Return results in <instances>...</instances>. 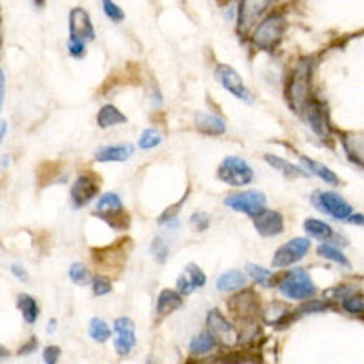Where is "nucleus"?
I'll list each match as a JSON object with an SVG mask.
<instances>
[{
	"instance_id": "obj_52",
	"label": "nucleus",
	"mask_w": 364,
	"mask_h": 364,
	"mask_svg": "<svg viewBox=\"0 0 364 364\" xmlns=\"http://www.w3.org/2000/svg\"><path fill=\"white\" fill-rule=\"evenodd\" d=\"M0 166H2V168L10 166V157H8V155L2 157V161H0Z\"/></svg>"
},
{
	"instance_id": "obj_6",
	"label": "nucleus",
	"mask_w": 364,
	"mask_h": 364,
	"mask_svg": "<svg viewBox=\"0 0 364 364\" xmlns=\"http://www.w3.org/2000/svg\"><path fill=\"white\" fill-rule=\"evenodd\" d=\"M215 78L218 80V84L223 86L226 91L234 95L235 99H240L251 104L253 102V95L248 89V86L244 84L242 77H240L239 73L235 71L231 66L228 64H218L217 68H215Z\"/></svg>"
},
{
	"instance_id": "obj_9",
	"label": "nucleus",
	"mask_w": 364,
	"mask_h": 364,
	"mask_svg": "<svg viewBox=\"0 0 364 364\" xmlns=\"http://www.w3.org/2000/svg\"><path fill=\"white\" fill-rule=\"evenodd\" d=\"M224 204L228 208L234 209V212L255 217L260 209H264L266 195L262 192H257V190L234 193V195H228V197L224 198Z\"/></svg>"
},
{
	"instance_id": "obj_15",
	"label": "nucleus",
	"mask_w": 364,
	"mask_h": 364,
	"mask_svg": "<svg viewBox=\"0 0 364 364\" xmlns=\"http://www.w3.org/2000/svg\"><path fill=\"white\" fill-rule=\"evenodd\" d=\"M69 36L82 42L95 41L93 22L89 19L88 11L82 8H73L69 11Z\"/></svg>"
},
{
	"instance_id": "obj_29",
	"label": "nucleus",
	"mask_w": 364,
	"mask_h": 364,
	"mask_svg": "<svg viewBox=\"0 0 364 364\" xmlns=\"http://www.w3.org/2000/svg\"><path fill=\"white\" fill-rule=\"evenodd\" d=\"M215 346H217V343H215V339L209 335V332H203L198 333L197 337L192 339V343H190V352H192V355L201 357V355L212 354L215 350Z\"/></svg>"
},
{
	"instance_id": "obj_38",
	"label": "nucleus",
	"mask_w": 364,
	"mask_h": 364,
	"mask_svg": "<svg viewBox=\"0 0 364 364\" xmlns=\"http://www.w3.org/2000/svg\"><path fill=\"white\" fill-rule=\"evenodd\" d=\"M102 10H104L106 16H108L109 21H113V22H122L126 19L124 15V11L120 10L119 5L115 4L113 0H102Z\"/></svg>"
},
{
	"instance_id": "obj_12",
	"label": "nucleus",
	"mask_w": 364,
	"mask_h": 364,
	"mask_svg": "<svg viewBox=\"0 0 364 364\" xmlns=\"http://www.w3.org/2000/svg\"><path fill=\"white\" fill-rule=\"evenodd\" d=\"M99 179L93 173H82L71 186V203L75 208H84L97 197L99 193Z\"/></svg>"
},
{
	"instance_id": "obj_18",
	"label": "nucleus",
	"mask_w": 364,
	"mask_h": 364,
	"mask_svg": "<svg viewBox=\"0 0 364 364\" xmlns=\"http://www.w3.org/2000/svg\"><path fill=\"white\" fill-rule=\"evenodd\" d=\"M133 155L131 144H111L102 146L95 153V161L99 162H126Z\"/></svg>"
},
{
	"instance_id": "obj_48",
	"label": "nucleus",
	"mask_w": 364,
	"mask_h": 364,
	"mask_svg": "<svg viewBox=\"0 0 364 364\" xmlns=\"http://www.w3.org/2000/svg\"><path fill=\"white\" fill-rule=\"evenodd\" d=\"M5 135H8V120H0V146L4 144Z\"/></svg>"
},
{
	"instance_id": "obj_39",
	"label": "nucleus",
	"mask_w": 364,
	"mask_h": 364,
	"mask_svg": "<svg viewBox=\"0 0 364 364\" xmlns=\"http://www.w3.org/2000/svg\"><path fill=\"white\" fill-rule=\"evenodd\" d=\"M326 308H330V304L328 302H323V301H313V299H308V301H304V304H302L299 310H297V315H308V313H317V312H323V310H326Z\"/></svg>"
},
{
	"instance_id": "obj_1",
	"label": "nucleus",
	"mask_w": 364,
	"mask_h": 364,
	"mask_svg": "<svg viewBox=\"0 0 364 364\" xmlns=\"http://www.w3.org/2000/svg\"><path fill=\"white\" fill-rule=\"evenodd\" d=\"M312 73H313V58H302L297 64L295 69L291 71L286 82V100L295 113H302V109L312 97Z\"/></svg>"
},
{
	"instance_id": "obj_41",
	"label": "nucleus",
	"mask_w": 364,
	"mask_h": 364,
	"mask_svg": "<svg viewBox=\"0 0 364 364\" xmlns=\"http://www.w3.org/2000/svg\"><path fill=\"white\" fill-rule=\"evenodd\" d=\"M343 308L346 310V312L350 313H363V308H364V301L363 297L361 295H350L346 297L343 301Z\"/></svg>"
},
{
	"instance_id": "obj_23",
	"label": "nucleus",
	"mask_w": 364,
	"mask_h": 364,
	"mask_svg": "<svg viewBox=\"0 0 364 364\" xmlns=\"http://www.w3.org/2000/svg\"><path fill=\"white\" fill-rule=\"evenodd\" d=\"M126 122H128V117L113 104L102 106L99 109V113H97V124L102 130H108V128H113V126L119 124H126Z\"/></svg>"
},
{
	"instance_id": "obj_13",
	"label": "nucleus",
	"mask_w": 364,
	"mask_h": 364,
	"mask_svg": "<svg viewBox=\"0 0 364 364\" xmlns=\"http://www.w3.org/2000/svg\"><path fill=\"white\" fill-rule=\"evenodd\" d=\"M115 328V352L119 357H126L135 348L137 335L135 323L130 317H119L113 324Z\"/></svg>"
},
{
	"instance_id": "obj_33",
	"label": "nucleus",
	"mask_w": 364,
	"mask_h": 364,
	"mask_svg": "<svg viewBox=\"0 0 364 364\" xmlns=\"http://www.w3.org/2000/svg\"><path fill=\"white\" fill-rule=\"evenodd\" d=\"M161 142V131H157L155 128H148V130L142 131L141 137H139V148H141V150H153V148H157Z\"/></svg>"
},
{
	"instance_id": "obj_50",
	"label": "nucleus",
	"mask_w": 364,
	"mask_h": 364,
	"mask_svg": "<svg viewBox=\"0 0 364 364\" xmlns=\"http://www.w3.org/2000/svg\"><path fill=\"white\" fill-rule=\"evenodd\" d=\"M10 357V350L4 348V346H0V361H4Z\"/></svg>"
},
{
	"instance_id": "obj_28",
	"label": "nucleus",
	"mask_w": 364,
	"mask_h": 364,
	"mask_svg": "<svg viewBox=\"0 0 364 364\" xmlns=\"http://www.w3.org/2000/svg\"><path fill=\"white\" fill-rule=\"evenodd\" d=\"M301 161L304 162V164L308 166V170H310L308 173H315L317 177H321L324 182L332 184V186H339V184H341V181H339L337 175H335V173H333L330 168H326L324 164H321L319 161H313V159H310V157H301Z\"/></svg>"
},
{
	"instance_id": "obj_51",
	"label": "nucleus",
	"mask_w": 364,
	"mask_h": 364,
	"mask_svg": "<svg viewBox=\"0 0 364 364\" xmlns=\"http://www.w3.org/2000/svg\"><path fill=\"white\" fill-rule=\"evenodd\" d=\"M55 330H57V321L53 319V321L47 323V333H55Z\"/></svg>"
},
{
	"instance_id": "obj_8",
	"label": "nucleus",
	"mask_w": 364,
	"mask_h": 364,
	"mask_svg": "<svg viewBox=\"0 0 364 364\" xmlns=\"http://www.w3.org/2000/svg\"><path fill=\"white\" fill-rule=\"evenodd\" d=\"M312 203H315V206L321 212L328 214L335 220H346L350 215L354 214V208L350 206V203H346L335 192H315V195H312Z\"/></svg>"
},
{
	"instance_id": "obj_3",
	"label": "nucleus",
	"mask_w": 364,
	"mask_h": 364,
	"mask_svg": "<svg viewBox=\"0 0 364 364\" xmlns=\"http://www.w3.org/2000/svg\"><path fill=\"white\" fill-rule=\"evenodd\" d=\"M277 286H279V291H281L282 295L286 297V299H291V301H308L317 291L310 273L306 270H302V268L286 271L277 281Z\"/></svg>"
},
{
	"instance_id": "obj_10",
	"label": "nucleus",
	"mask_w": 364,
	"mask_h": 364,
	"mask_svg": "<svg viewBox=\"0 0 364 364\" xmlns=\"http://www.w3.org/2000/svg\"><path fill=\"white\" fill-rule=\"evenodd\" d=\"M273 0H240L237 27L239 33H248L260 22V16L270 10Z\"/></svg>"
},
{
	"instance_id": "obj_4",
	"label": "nucleus",
	"mask_w": 364,
	"mask_h": 364,
	"mask_svg": "<svg viewBox=\"0 0 364 364\" xmlns=\"http://www.w3.org/2000/svg\"><path fill=\"white\" fill-rule=\"evenodd\" d=\"M217 177L218 181H223L224 184L240 187V186H248V184L253 182L255 172L251 170L250 164H248L242 157L229 155L220 162Z\"/></svg>"
},
{
	"instance_id": "obj_44",
	"label": "nucleus",
	"mask_w": 364,
	"mask_h": 364,
	"mask_svg": "<svg viewBox=\"0 0 364 364\" xmlns=\"http://www.w3.org/2000/svg\"><path fill=\"white\" fill-rule=\"evenodd\" d=\"M11 273H13V277H16L21 282H26L27 279H30L27 270L22 264H11Z\"/></svg>"
},
{
	"instance_id": "obj_2",
	"label": "nucleus",
	"mask_w": 364,
	"mask_h": 364,
	"mask_svg": "<svg viewBox=\"0 0 364 364\" xmlns=\"http://www.w3.org/2000/svg\"><path fill=\"white\" fill-rule=\"evenodd\" d=\"M286 30V19L282 13H271L262 22L255 26L251 33V42L255 47H259L262 52H273L282 41Z\"/></svg>"
},
{
	"instance_id": "obj_37",
	"label": "nucleus",
	"mask_w": 364,
	"mask_h": 364,
	"mask_svg": "<svg viewBox=\"0 0 364 364\" xmlns=\"http://www.w3.org/2000/svg\"><path fill=\"white\" fill-rule=\"evenodd\" d=\"M151 253L157 259V262H166L168 260V253H170V246L166 244V240L161 239V237H157L153 242H151Z\"/></svg>"
},
{
	"instance_id": "obj_53",
	"label": "nucleus",
	"mask_w": 364,
	"mask_h": 364,
	"mask_svg": "<svg viewBox=\"0 0 364 364\" xmlns=\"http://www.w3.org/2000/svg\"><path fill=\"white\" fill-rule=\"evenodd\" d=\"M33 2H35L36 5H42V4H44V0H33Z\"/></svg>"
},
{
	"instance_id": "obj_16",
	"label": "nucleus",
	"mask_w": 364,
	"mask_h": 364,
	"mask_svg": "<svg viewBox=\"0 0 364 364\" xmlns=\"http://www.w3.org/2000/svg\"><path fill=\"white\" fill-rule=\"evenodd\" d=\"M253 226L262 237H277L284 231V217L277 209H260L253 217Z\"/></svg>"
},
{
	"instance_id": "obj_7",
	"label": "nucleus",
	"mask_w": 364,
	"mask_h": 364,
	"mask_svg": "<svg viewBox=\"0 0 364 364\" xmlns=\"http://www.w3.org/2000/svg\"><path fill=\"white\" fill-rule=\"evenodd\" d=\"M310 248H312V240L306 239V237H295V239L288 240L286 244H282L275 251L271 266L273 268H288V266L295 264V262L306 257Z\"/></svg>"
},
{
	"instance_id": "obj_45",
	"label": "nucleus",
	"mask_w": 364,
	"mask_h": 364,
	"mask_svg": "<svg viewBox=\"0 0 364 364\" xmlns=\"http://www.w3.org/2000/svg\"><path fill=\"white\" fill-rule=\"evenodd\" d=\"M36 346H38V341H36V339L33 337L32 341H30V343L26 344V346H22V348L19 350V355H27V354H33V352H35V350H36Z\"/></svg>"
},
{
	"instance_id": "obj_27",
	"label": "nucleus",
	"mask_w": 364,
	"mask_h": 364,
	"mask_svg": "<svg viewBox=\"0 0 364 364\" xmlns=\"http://www.w3.org/2000/svg\"><path fill=\"white\" fill-rule=\"evenodd\" d=\"M16 306L21 310L22 317L26 321L27 324H35L38 315H41V308L36 304V301L33 299L32 295H27V293H21L19 299H16Z\"/></svg>"
},
{
	"instance_id": "obj_20",
	"label": "nucleus",
	"mask_w": 364,
	"mask_h": 364,
	"mask_svg": "<svg viewBox=\"0 0 364 364\" xmlns=\"http://www.w3.org/2000/svg\"><path fill=\"white\" fill-rule=\"evenodd\" d=\"M182 295L177 290H162L157 299V315L166 317L182 306Z\"/></svg>"
},
{
	"instance_id": "obj_31",
	"label": "nucleus",
	"mask_w": 364,
	"mask_h": 364,
	"mask_svg": "<svg viewBox=\"0 0 364 364\" xmlns=\"http://www.w3.org/2000/svg\"><path fill=\"white\" fill-rule=\"evenodd\" d=\"M317 253H319V257H323V259H326V260H332V262H335V264L344 266V268H352L350 260L346 259V255L339 250L337 246L324 242V244H321L317 248Z\"/></svg>"
},
{
	"instance_id": "obj_11",
	"label": "nucleus",
	"mask_w": 364,
	"mask_h": 364,
	"mask_svg": "<svg viewBox=\"0 0 364 364\" xmlns=\"http://www.w3.org/2000/svg\"><path fill=\"white\" fill-rule=\"evenodd\" d=\"M259 295L253 290H242L228 301L229 312L234 313L239 321H253L255 315L259 313Z\"/></svg>"
},
{
	"instance_id": "obj_19",
	"label": "nucleus",
	"mask_w": 364,
	"mask_h": 364,
	"mask_svg": "<svg viewBox=\"0 0 364 364\" xmlns=\"http://www.w3.org/2000/svg\"><path fill=\"white\" fill-rule=\"evenodd\" d=\"M95 214L99 215L100 218H108L115 217V215L124 214V206H122V201L117 193H106L102 197L97 201V212Z\"/></svg>"
},
{
	"instance_id": "obj_25",
	"label": "nucleus",
	"mask_w": 364,
	"mask_h": 364,
	"mask_svg": "<svg viewBox=\"0 0 364 364\" xmlns=\"http://www.w3.org/2000/svg\"><path fill=\"white\" fill-rule=\"evenodd\" d=\"M341 144H343L346 157L354 162L355 166L363 168V139L355 133H343L341 135Z\"/></svg>"
},
{
	"instance_id": "obj_42",
	"label": "nucleus",
	"mask_w": 364,
	"mask_h": 364,
	"mask_svg": "<svg viewBox=\"0 0 364 364\" xmlns=\"http://www.w3.org/2000/svg\"><path fill=\"white\" fill-rule=\"evenodd\" d=\"M68 52L71 57L82 58L86 55V42L78 41V38H68Z\"/></svg>"
},
{
	"instance_id": "obj_43",
	"label": "nucleus",
	"mask_w": 364,
	"mask_h": 364,
	"mask_svg": "<svg viewBox=\"0 0 364 364\" xmlns=\"http://www.w3.org/2000/svg\"><path fill=\"white\" fill-rule=\"evenodd\" d=\"M42 359H44V364H57L58 359H60V348L58 346H46L44 352H42Z\"/></svg>"
},
{
	"instance_id": "obj_26",
	"label": "nucleus",
	"mask_w": 364,
	"mask_h": 364,
	"mask_svg": "<svg viewBox=\"0 0 364 364\" xmlns=\"http://www.w3.org/2000/svg\"><path fill=\"white\" fill-rule=\"evenodd\" d=\"M304 231H306L312 239L321 240V242L332 240L333 235H335V231H333V228L330 224L321 220V218H313V217L304 220Z\"/></svg>"
},
{
	"instance_id": "obj_5",
	"label": "nucleus",
	"mask_w": 364,
	"mask_h": 364,
	"mask_svg": "<svg viewBox=\"0 0 364 364\" xmlns=\"http://www.w3.org/2000/svg\"><path fill=\"white\" fill-rule=\"evenodd\" d=\"M209 335L215 339V343L223 344L226 348H234L235 344H239L240 333L235 330V326L224 317L220 310H209L208 319H206Z\"/></svg>"
},
{
	"instance_id": "obj_21",
	"label": "nucleus",
	"mask_w": 364,
	"mask_h": 364,
	"mask_svg": "<svg viewBox=\"0 0 364 364\" xmlns=\"http://www.w3.org/2000/svg\"><path fill=\"white\" fill-rule=\"evenodd\" d=\"M195 126L204 135H223L226 131V122L214 113H198L195 119Z\"/></svg>"
},
{
	"instance_id": "obj_32",
	"label": "nucleus",
	"mask_w": 364,
	"mask_h": 364,
	"mask_svg": "<svg viewBox=\"0 0 364 364\" xmlns=\"http://www.w3.org/2000/svg\"><path fill=\"white\" fill-rule=\"evenodd\" d=\"M89 337L93 339L95 343H106V341L111 337V328L100 317L91 319V321H89Z\"/></svg>"
},
{
	"instance_id": "obj_14",
	"label": "nucleus",
	"mask_w": 364,
	"mask_h": 364,
	"mask_svg": "<svg viewBox=\"0 0 364 364\" xmlns=\"http://www.w3.org/2000/svg\"><path fill=\"white\" fill-rule=\"evenodd\" d=\"M302 113L306 115V120L312 131L321 139H328L330 137V119H328V108L324 102L317 99H312L306 104V108L302 109Z\"/></svg>"
},
{
	"instance_id": "obj_36",
	"label": "nucleus",
	"mask_w": 364,
	"mask_h": 364,
	"mask_svg": "<svg viewBox=\"0 0 364 364\" xmlns=\"http://www.w3.org/2000/svg\"><path fill=\"white\" fill-rule=\"evenodd\" d=\"M354 288L346 286V284H339L335 288H330V290L324 291V297L330 299V301H344L346 297L354 295Z\"/></svg>"
},
{
	"instance_id": "obj_22",
	"label": "nucleus",
	"mask_w": 364,
	"mask_h": 364,
	"mask_svg": "<svg viewBox=\"0 0 364 364\" xmlns=\"http://www.w3.org/2000/svg\"><path fill=\"white\" fill-rule=\"evenodd\" d=\"M264 161L270 164L273 170H277L279 173H282L284 177L288 179H299V177H308L310 173L306 172V170H302V168L295 166V164H291L290 161H286V159H282V157H277V155H264Z\"/></svg>"
},
{
	"instance_id": "obj_34",
	"label": "nucleus",
	"mask_w": 364,
	"mask_h": 364,
	"mask_svg": "<svg viewBox=\"0 0 364 364\" xmlns=\"http://www.w3.org/2000/svg\"><path fill=\"white\" fill-rule=\"evenodd\" d=\"M69 279H71L75 284H78V286L88 284V281H89L88 268H86L82 262H73V264L69 266Z\"/></svg>"
},
{
	"instance_id": "obj_24",
	"label": "nucleus",
	"mask_w": 364,
	"mask_h": 364,
	"mask_svg": "<svg viewBox=\"0 0 364 364\" xmlns=\"http://www.w3.org/2000/svg\"><path fill=\"white\" fill-rule=\"evenodd\" d=\"M246 282H248L246 273H242L240 270H228L217 279V290L229 293V291L242 290L246 286Z\"/></svg>"
},
{
	"instance_id": "obj_17",
	"label": "nucleus",
	"mask_w": 364,
	"mask_h": 364,
	"mask_svg": "<svg viewBox=\"0 0 364 364\" xmlns=\"http://www.w3.org/2000/svg\"><path fill=\"white\" fill-rule=\"evenodd\" d=\"M204 284H206V273H204L197 264L190 262V264L182 270L181 275H179L177 291L182 297L190 295V293H193L197 288H203Z\"/></svg>"
},
{
	"instance_id": "obj_40",
	"label": "nucleus",
	"mask_w": 364,
	"mask_h": 364,
	"mask_svg": "<svg viewBox=\"0 0 364 364\" xmlns=\"http://www.w3.org/2000/svg\"><path fill=\"white\" fill-rule=\"evenodd\" d=\"M190 224L193 226V229H197V231H206L209 228V224H212V218H209L208 214H204V212H195V214L190 217Z\"/></svg>"
},
{
	"instance_id": "obj_30",
	"label": "nucleus",
	"mask_w": 364,
	"mask_h": 364,
	"mask_svg": "<svg viewBox=\"0 0 364 364\" xmlns=\"http://www.w3.org/2000/svg\"><path fill=\"white\" fill-rule=\"evenodd\" d=\"M246 270H248V275H250L257 284H262V286H275L277 284V279L271 270H266V268H262V266L259 264H253V262L246 266Z\"/></svg>"
},
{
	"instance_id": "obj_49",
	"label": "nucleus",
	"mask_w": 364,
	"mask_h": 364,
	"mask_svg": "<svg viewBox=\"0 0 364 364\" xmlns=\"http://www.w3.org/2000/svg\"><path fill=\"white\" fill-rule=\"evenodd\" d=\"M106 253L109 255V251L106 250ZM104 259H109V257H100V255H93V260H97V262H99V260H104ZM109 264H111V266H120V262H117L113 255H111V262H109Z\"/></svg>"
},
{
	"instance_id": "obj_47",
	"label": "nucleus",
	"mask_w": 364,
	"mask_h": 364,
	"mask_svg": "<svg viewBox=\"0 0 364 364\" xmlns=\"http://www.w3.org/2000/svg\"><path fill=\"white\" fill-rule=\"evenodd\" d=\"M346 220H348V223H352V224H357V226H363V220H364V217H363V214H352L350 215L348 218H346Z\"/></svg>"
},
{
	"instance_id": "obj_35",
	"label": "nucleus",
	"mask_w": 364,
	"mask_h": 364,
	"mask_svg": "<svg viewBox=\"0 0 364 364\" xmlns=\"http://www.w3.org/2000/svg\"><path fill=\"white\" fill-rule=\"evenodd\" d=\"M91 290H93L95 297H102V295H108V293H111V290H113V284H111V281H109L108 277L97 275L93 281H91Z\"/></svg>"
},
{
	"instance_id": "obj_46",
	"label": "nucleus",
	"mask_w": 364,
	"mask_h": 364,
	"mask_svg": "<svg viewBox=\"0 0 364 364\" xmlns=\"http://www.w3.org/2000/svg\"><path fill=\"white\" fill-rule=\"evenodd\" d=\"M4 100H5V77L4 71H0V111H2Z\"/></svg>"
}]
</instances>
